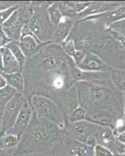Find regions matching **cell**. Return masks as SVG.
Wrapping results in <instances>:
<instances>
[{
	"label": "cell",
	"instance_id": "3",
	"mask_svg": "<svg viewBox=\"0 0 125 156\" xmlns=\"http://www.w3.org/2000/svg\"><path fill=\"white\" fill-rule=\"evenodd\" d=\"M51 2H30L32 15L27 25L32 34L43 43L52 41L53 38L54 27L50 22L46 9Z\"/></svg>",
	"mask_w": 125,
	"mask_h": 156
},
{
	"label": "cell",
	"instance_id": "11",
	"mask_svg": "<svg viewBox=\"0 0 125 156\" xmlns=\"http://www.w3.org/2000/svg\"><path fill=\"white\" fill-rule=\"evenodd\" d=\"M73 26L74 23L72 19L64 16L62 21L54 28L53 38H52L53 43L60 44L61 43L63 42L70 34Z\"/></svg>",
	"mask_w": 125,
	"mask_h": 156
},
{
	"label": "cell",
	"instance_id": "34",
	"mask_svg": "<svg viewBox=\"0 0 125 156\" xmlns=\"http://www.w3.org/2000/svg\"><path fill=\"white\" fill-rule=\"evenodd\" d=\"M117 156H125V154H117Z\"/></svg>",
	"mask_w": 125,
	"mask_h": 156
},
{
	"label": "cell",
	"instance_id": "21",
	"mask_svg": "<svg viewBox=\"0 0 125 156\" xmlns=\"http://www.w3.org/2000/svg\"><path fill=\"white\" fill-rule=\"evenodd\" d=\"M96 139L98 140L99 144H110L114 141L112 131L110 128H104V129H99L98 133L96 135Z\"/></svg>",
	"mask_w": 125,
	"mask_h": 156
},
{
	"label": "cell",
	"instance_id": "19",
	"mask_svg": "<svg viewBox=\"0 0 125 156\" xmlns=\"http://www.w3.org/2000/svg\"><path fill=\"white\" fill-rule=\"evenodd\" d=\"M110 78L113 84L119 90L125 92V71L121 69L111 70Z\"/></svg>",
	"mask_w": 125,
	"mask_h": 156
},
{
	"label": "cell",
	"instance_id": "5",
	"mask_svg": "<svg viewBox=\"0 0 125 156\" xmlns=\"http://www.w3.org/2000/svg\"><path fill=\"white\" fill-rule=\"evenodd\" d=\"M100 129V126L99 128V126L94 124L93 122H89L87 120L72 123L66 122L64 129V134L68 138L86 144L90 137H96V135Z\"/></svg>",
	"mask_w": 125,
	"mask_h": 156
},
{
	"label": "cell",
	"instance_id": "14",
	"mask_svg": "<svg viewBox=\"0 0 125 156\" xmlns=\"http://www.w3.org/2000/svg\"><path fill=\"white\" fill-rule=\"evenodd\" d=\"M2 76L6 80L7 85L10 86L13 89L17 91V93L23 94L24 91V80L22 71H19L13 73H3Z\"/></svg>",
	"mask_w": 125,
	"mask_h": 156
},
{
	"label": "cell",
	"instance_id": "36",
	"mask_svg": "<svg viewBox=\"0 0 125 156\" xmlns=\"http://www.w3.org/2000/svg\"><path fill=\"white\" fill-rule=\"evenodd\" d=\"M0 73H2V72H1V71H0Z\"/></svg>",
	"mask_w": 125,
	"mask_h": 156
},
{
	"label": "cell",
	"instance_id": "9",
	"mask_svg": "<svg viewBox=\"0 0 125 156\" xmlns=\"http://www.w3.org/2000/svg\"><path fill=\"white\" fill-rule=\"evenodd\" d=\"M47 43L48 42L43 43L40 41L34 34H29L20 37L19 45L25 56L30 58L39 52Z\"/></svg>",
	"mask_w": 125,
	"mask_h": 156
},
{
	"label": "cell",
	"instance_id": "22",
	"mask_svg": "<svg viewBox=\"0 0 125 156\" xmlns=\"http://www.w3.org/2000/svg\"><path fill=\"white\" fill-rule=\"evenodd\" d=\"M87 115L85 110L81 106H79L66 118V122H76L86 120Z\"/></svg>",
	"mask_w": 125,
	"mask_h": 156
},
{
	"label": "cell",
	"instance_id": "24",
	"mask_svg": "<svg viewBox=\"0 0 125 156\" xmlns=\"http://www.w3.org/2000/svg\"><path fill=\"white\" fill-rule=\"evenodd\" d=\"M103 16L106 19L109 20L110 21H114L117 20L121 19V18L125 17V8H120V9H117L114 11L108 12Z\"/></svg>",
	"mask_w": 125,
	"mask_h": 156
},
{
	"label": "cell",
	"instance_id": "15",
	"mask_svg": "<svg viewBox=\"0 0 125 156\" xmlns=\"http://www.w3.org/2000/svg\"><path fill=\"white\" fill-rule=\"evenodd\" d=\"M111 6L112 5H110V4L99 3V2L90 3L84 10L79 12L76 16L84 19V18H86L87 16H90V15H94L96 13H98V12H101L104 10H106V9H110Z\"/></svg>",
	"mask_w": 125,
	"mask_h": 156
},
{
	"label": "cell",
	"instance_id": "2",
	"mask_svg": "<svg viewBox=\"0 0 125 156\" xmlns=\"http://www.w3.org/2000/svg\"><path fill=\"white\" fill-rule=\"evenodd\" d=\"M64 135V129L47 119L39 118L34 112L30 125L20 137L15 154L47 151Z\"/></svg>",
	"mask_w": 125,
	"mask_h": 156
},
{
	"label": "cell",
	"instance_id": "13",
	"mask_svg": "<svg viewBox=\"0 0 125 156\" xmlns=\"http://www.w3.org/2000/svg\"><path fill=\"white\" fill-rule=\"evenodd\" d=\"M0 52L2 55V66H3L2 73L9 74V73H13L21 71V67L19 66V62L16 61L14 56L6 47L0 48Z\"/></svg>",
	"mask_w": 125,
	"mask_h": 156
},
{
	"label": "cell",
	"instance_id": "1",
	"mask_svg": "<svg viewBox=\"0 0 125 156\" xmlns=\"http://www.w3.org/2000/svg\"><path fill=\"white\" fill-rule=\"evenodd\" d=\"M74 61L65 53L60 44L48 42L34 56L27 58L22 73L24 80V95H43L53 100L61 108L62 97L76 86L72 69Z\"/></svg>",
	"mask_w": 125,
	"mask_h": 156
},
{
	"label": "cell",
	"instance_id": "35",
	"mask_svg": "<svg viewBox=\"0 0 125 156\" xmlns=\"http://www.w3.org/2000/svg\"><path fill=\"white\" fill-rule=\"evenodd\" d=\"M124 119H125V104H124Z\"/></svg>",
	"mask_w": 125,
	"mask_h": 156
},
{
	"label": "cell",
	"instance_id": "29",
	"mask_svg": "<svg viewBox=\"0 0 125 156\" xmlns=\"http://www.w3.org/2000/svg\"><path fill=\"white\" fill-rule=\"evenodd\" d=\"M7 85V83H6V80L4 78V76H2V73H0V89L3 88L5 86Z\"/></svg>",
	"mask_w": 125,
	"mask_h": 156
},
{
	"label": "cell",
	"instance_id": "20",
	"mask_svg": "<svg viewBox=\"0 0 125 156\" xmlns=\"http://www.w3.org/2000/svg\"><path fill=\"white\" fill-rule=\"evenodd\" d=\"M16 94L17 91L9 85H6L3 88L0 89V107L4 108Z\"/></svg>",
	"mask_w": 125,
	"mask_h": 156
},
{
	"label": "cell",
	"instance_id": "17",
	"mask_svg": "<svg viewBox=\"0 0 125 156\" xmlns=\"http://www.w3.org/2000/svg\"><path fill=\"white\" fill-rule=\"evenodd\" d=\"M47 12L51 25L55 28L63 19V15L57 5L56 2H51L47 8Z\"/></svg>",
	"mask_w": 125,
	"mask_h": 156
},
{
	"label": "cell",
	"instance_id": "27",
	"mask_svg": "<svg viewBox=\"0 0 125 156\" xmlns=\"http://www.w3.org/2000/svg\"><path fill=\"white\" fill-rule=\"evenodd\" d=\"M117 149L118 154H125V144H122L120 142H117Z\"/></svg>",
	"mask_w": 125,
	"mask_h": 156
},
{
	"label": "cell",
	"instance_id": "10",
	"mask_svg": "<svg viewBox=\"0 0 125 156\" xmlns=\"http://www.w3.org/2000/svg\"><path fill=\"white\" fill-rule=\"evenodd\" d=\"M79 106V98L76 86L69 89L62 97L61 109L65 116V119L77 107Z\"/></svg>",
	"mask_w": 125,
	"mask_h": 156
},
{
	"label": "cell",
	"instance_id": "28",
	"mask_svg": "<svg viewBox=\"0 0 125 156\" xmlns=\"http://www.w3.org/2000/svg\"><path fill=\"white\" fill-rule=\"evenodd\" d=\"M113 27H117V30H119L120 31H121L123 34H125V20L122 22H118V23H115L113 25Z\"/></svg>",
	"mask_w": 125,
	"mask_h": 156
},
{
	"label": "cell",
	"instance_id": "26",
	"mask_svg": "<svg viewBox=\"0 0 125 156\" xmlns=\"http://www.w3.org/2000/svg\"><path fill=\"white\" fill-rule=\"evenodd\" d=\"M9 41H10V40L8 38L7 36L5 35L2 27L0 26V48L5 47Z\"/></svg>",
	"mask_w": 125,
	"mask_h": 156
},
{
	"label": "cell",
	"instance_id": "32",
	"mask_svg": "<svg viewBox=\"0 0 125 156\" xmlns=\"http://www.w3.org/2000/svg\"><path fill=\"white\" fill-rule=\"evenodd\" d=\"M2 69H3V66H2V55H1V52H0V71H1V72H2Z\"/></svg>",
	"mask_w": 125,
	"mask_h": 156
},
{
	"label": "cell",
	"instance_id": "33",
	"mask_svg": "<svg viewBox=\"0 0 125 156\" xmlns=\"http://www.w3.org/2000/svg\"><path fill=\"white\" fill-rule=\"evenodd\" d=\"M2 112H3V108H1V107H0V124H1V120H2Z\"/></svg>",
	"mask_w": 125,
	"mask_h": 156
},
{
	"label": "cell",
	"instance_id": "23",
	"mask_svg": "<svg viewBox=\"0 0 125 156\" xmlns=\"http://www.w3.org/2000/svg\"><path fill=\"white\" fill-rule=\"evenodd\" d=\"M19 3L18 2L16 5L10 6V7L5 9L3 10L0 11V26L2 27L3 23H5L8 19L11 16V15L19 8Z\"/></svg>",
	"mask_w": 125,
	"mask_h": 156
},
{
	"label": "cell",
	"instance_id": "8",
	"mask_svg": "<svg viewBox=\"0 0 125 156\" xmlns=\"http://www.w3.org/2000/svg\"><path fill=\"white\" fill-rule=\"evenodd\" d=\"M76 67L83 71L90 72H104L109 69V66L94 53L85 51L84 56L81 62L76 65Z\"/></svg>",
	"mask_w": 125,
	"mask_h": 156
},
{
	"label": "cell",
	"instance_id": "7",
	"mask_svg": "<svg viewBox=\"0 0 125 156\" xmlns=\"http://www.w3.org/2000/svg\"><path fill=\"white\" fill-rule=\"evenodd\" d=\"M33 115H34V110L31 108L30 104L27 101L23 106L22 109L20 110L13 126L9 129V131L6 133L16 134L21 137L22 135L26 131V129L30 125Z\"/></svg>",
	"mask_w": 125,
	"mask_h": 156
},
{
	"label": "cell",
	"instance_id": "31",
	"mask_svg": "<svg viewBox=\"0 0 125 156\" xmlns=\"http://www.w3.org/2000/svg\"><path fill=\"white\" fill-rule=\"evenodd\" d=\"M19 156H40L38 153H26V154H19Z\"/></svg>",
	"mask_w": 125,
	"mask_h": 156
},
{
	"label": "cell",
	"instance_id": "16",
	"mask_svg": "<svg viewBox=\"0 0 125 156\" xmlns=\"http://www.w3.org/2000/svg\"><path fill=\"white\" fill-rule=\"evenodd\" d=\"M5 47H6V48L10 51V52L12 54V55L14 56V58H16V61L19 62V66L21 67L22 70L23 67L24 66L25 63H26V61H27V57L25 56L23 51H22L20 47H19V41H10Z\"/></svg>",
	"mask_w": 125,
	"mask_h": 156
},
{
	"label": "cell",
	"instance_id": "25",
	"mask_svg": "<svg viewBox=\"0 0 125 156\" xmlns=\"http://www.w3.org/2000/svg\"><path fill=\"white\" fill-rule=\"evenodd\" d=\"M94 156H114V154L111 150L101 144H96L93 147Z\"/></svg>",
	"mask_w": 125,
	"mask_h": 156
},
{
	"label": "cell",
	"instance_id": "6",
	"mask_svg": "<svg viewBox=\"0 0 125 156\" xmlns=\"http://www.w3.org/2000/svg\"><path fill=\"white\" fill-rule=\"evenodd\" d=\"M27 100L23 94L17 93L3 108L2 120L0 124V136H2L13 126Z\"/></svg>",
	"mask_w": 125,
	"mask_h": 156
},
{
	"label": "cell",
	"instance_id": "30",
	"mask_svg": "<svg viewBox=\"0 0 125 156\" xmlns=\"http://www.w3.org/2000/svg\"><path fill=\"white\" fill-rule=\"evenodd\" d=\"M118 140H119V141H120V143L125 144V133H121L120 135H119V136H118Z\"/></svg>",
	"mask_w": 125,
	"mask_h": 156
},
{
	"label": "cell",
	"instance_id": "12",
	"mask_svg": "<svg viewBox=\"0 0 125 156\" xmlns=\"http://www.w3.org/2000/svg\"><path fill=\"white\" fill-rule=\"evenodd\" d=\"M91 2H57L56 4L65 17L71 19L84 10Z\"/></svg>",
	"mask_w": 125,
	"mask_h": 156
},
{
	"label": "cell",
	"instance_id": "4",
	"mask_svg": "<svg viewBox=\"0 0 125 156\" xmlns=\"http://www.w3.org/2000/svg\"><path fill=\"white\" fill-rule=\"evenodd\" d=\"M27 101L37 116L53 122L61 129H65L66 124L65 116L62 109L53 100L46 96L34 94Z\"/></svg>",
	"mask_w": 125,
	"mask_h": 156
},
{
	"label": "cell",
	"instance_id": "18",
	"mask_svg": "<svg viewBox=\"0 0 125 156\" xmlns=\"http://www.w3.org/2000/svg\"><path fill=\"white\" fill-rule=\"evenodd\" d=\"M19 140H20V136L18 135L6 133L4 136H0V145L5 150L12 149L14 147H17Z\"/></svg>",
	"mask_w": 125,
	"mask_h": 156
}]
</instances>
